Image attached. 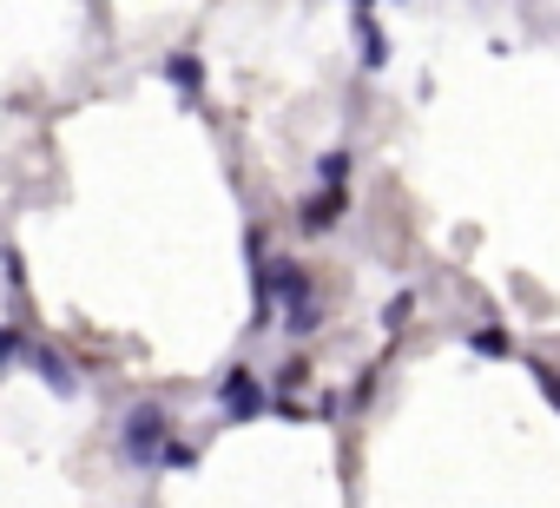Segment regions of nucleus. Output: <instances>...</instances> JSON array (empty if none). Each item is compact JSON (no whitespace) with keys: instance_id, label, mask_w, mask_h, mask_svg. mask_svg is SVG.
Listing matches in <instances>:
<instances>
[{"instance_id":"nucleus-8","label":"nucleus","mask_w":560,"mask_h":508,"mask_svg":"<svg viewBox=\"0 0 560 508\" xmlns=\"http://www.w3.org/2000/svg\"><path fill=\"white\" fill-rule=\"evenodd\" d=\"M363 60H370V67H383V60H389V47H383V27H376V21H363Z\"/></svg>"},{"instance_id":"nucleus-9","label":"nucleus","mask_w":560,"mask_h":508,"mask_svg":"<svg viewBox=\"0 0 560 508\" xmlns=\"http://www.w3.org/2000/svg\"><path fill=\"white\" fill-rule=\"evenodd\" d=\"M475 350H481V357H508V337H501V331H475Z\"/></svg>"},{"instance_id":"nucleus-7","label":"nucleus","mask_w":560,"mask_h":508,"mask_svg":"<svg viewBox=\"0 0 560 508\" xmlns=\"http://www.w3.org/2000/svg\"><path fill=\"white\" fill-rule=\"evenodd\" d=\"M409 311H416V291H396V298H389V311H383V331H402V324H409Z\"/></svg>"},{"instance_id":"nucleus-3","label":"nucleus","mask_w":560,"mask_h":508,"mask_svg":"<svg viewBox=\"0 0 560 508\" xmlns=\"http://www.w3.org/2000/svg\"><path fill=\"white\" fill-rule=\"evenodd\" d=\"M27 363L40 370V383H47L54 396H80V377L67 370V357H60V350H47V344H27Z\"/></svg>"},{"instance_id":"nucleus-5","label":"nucleus","mask_w":560,"mask_h":508,"mask_svg":"<svg viewBox=\"0 0 560 508\" xmlns=\"http://www.w3.org/2000/svg\"><path fill=\"white\" fill-rule=\"evenodd\" d=\"M343 211H350V192H343V185H324V192L304 205V231H324V224H337Z\"/></svg>"},{"instance_id":"nucleus-4","label":"nucleus","mask_w":560,"mask_h":508,"mask_svg":"<svg viewBox=\"0 0 560 508\" xmlns=\"http://www.w3.org/2000/svg\"><path fill=\"white\" fill-rule=\"evenodd\" d=\"M165 80L178 86V100H205V67H198V54H165Z\"/></svg>"},{"instance_id":"nucleus-6","label":"nucleus","mask_w":560,"mask_h":508,"mask_svg":"<svg viewBox=\"0 0 560 508\" xmlns=\"http://www.w3.org/2000/svg\"><path fill=\"white\" fill-rule=\"evenodd\" d=\"M317 178H324V185H343V178H350V152H343V146L324 152V159H317Z\"/></svg>"},{"instance_id":"nucleus-10","label":"nucleus","mask_w":560,"mask_h":508,"mask_svg":"<svg viewBox=\"0 0 560 508\" xmlns=\"http://www.w3.org/2000/svg\"><path fill=\"white\" fill-rule=\"evenodd\" d=\"M14 350H21V337H14L8 324H0V363H14Z\"/></svg>"},{"instance_id":"nucleus-1","label":"nucleus","mask_w":560,"mask_h":508,"mask_svg":"<svg viewBox=\"0 0 560 508\" xmlns=\"http://www.w3.org/2000/svg\"><path fill=\"white\" fill-rule=\"evenodd\" d=\"M165 436H172V416H165L159 403H132V409L119 416V455H126L132 469H159Z\"/></svg>"},{"instance_id":"nucleus-11","label":"nucleus","mask_w":560,"mask_h":508,"mask_svg":"<svg viewBox=\"0 0 560 508\" xmlns=\"http://www.w3.org/2000/svg\"><path fill=\"white\" fill-rule=\"evenodd\" d=\"M350 8H363V0H350Z\"/></svg>"},{"instance_id":"nucleus-2","label":"nucleus","mask_w":560,"mask_h":508,"mask_svg":"<svg viewBox=\"0 0 560 508\" xmlns=\"http://www.w3.org/2000/svg\"><path fill=\"white\" fill-rule=\"evenodd\" d=\"M264 409H270L264 377H257L250 363H231V370L218 377V416H224V423H250V416H264Z\"/></svg>"}]
</instances>
